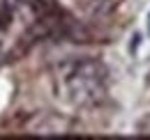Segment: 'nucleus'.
Instances as JSON below:
<instances>
[{
  "label": "nucleus",
  "mask_w": 150,
  "mask_h": 140,
  "mask_svg": "<svg viewBox=\"0 0 150 140\" xmlns=\"http://www.w3.org/2000/svg\"><path fill=\"white\" fill-rule=\"evenodd\" d=\"M53 88L72 108L90 110L102 106L109 94V69L97 57H72L56 67Z\"/></svg>",
  "instance_id": "f257e3e1"
},
{
  "label": "nucleus",
  "mask_w": 150,
  "mask_h": 140,
  "mask_svg": "<svg viewBox=\"0 0 150 140\" xmlns=\"http://www.w3.org/2000/svg\"><path fill=\"white\" fill-rule=\"evenodd\" d=\"M122 5V0H79V9L93 18H106Z\"/></svg>",
  "instance_id": "7ed1b4c3"
},
{
  "label": "nucleus",
  "mask_w": 150,
  "mask_h": 140,
  "mask_svg": "<svg viewBox=\"0 0 150 140\" xmlns=\"http://www.w3.org/2000/svg\"><path fill=\"white\" fill-rule=\"evenodd\" d=\"M74 122L60 113H51V110H42V113H33L25 122H23V131L30 136H67L72 133Z\"/></svg>",
  "instance_id": "f03ea898"
},
{
  "label": "nucleus",
  "mask_w": 150,
  "mask_h": 140,
  "mask_svg": "<svg viewBox=\"0 0 150 140\" xmlns=\"http://www.w3.org/2000/svg\"><path fill=\"white\" fill-rule=\"evenodd\" d=\"M141 133H150V120H146L141 124Z\"/></svg>",
  "instance_id": "20e7f679"
}]
</instances>
